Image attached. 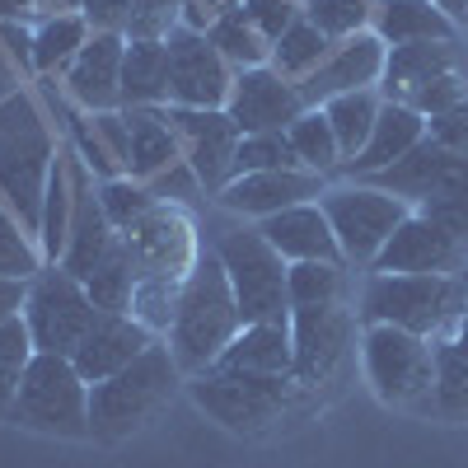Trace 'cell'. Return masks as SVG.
Instances as JSON below:
<instances>
[{
	"instance_id": "obj_51",
	"label": "cell",
	"mask_w": 468,
	"mask_h": 468,
	"mask_svg": "<svg viewBox=\"0 0 468 468\" xmlns=\"http://www.w3.org/2000/svg\"><path fill=\"white\" fill-rule=\"evenodd\" d=\"M94 33H122L127 28V0H85V10Z\"/></svg>"
},
{
	"instance_id": "obj_39",
	"label": "cell",
	"mask_w": 468,
	"mask_h": 468,
	"mask_svg": "<svg viewBox=\"0 0 468 468\" xmlns=\"http://www.w3.org/2000/svg\"><path fill=\"white\" fill-rule=\"evenodd\" d=\"M43 267H48V258L37 249V239L24 229V220L10 207H0V277L33 282Z\"/></svg>"
},
{
	"instance_id": "obj_19",
	"label": "cell",
	"mask_w": 468,
	"mask_h": 468,
	"mask_svg": "<svg viewBox=\"0 0 468 468\" xmlns=\"http://www.w3.org/2000/svg\"><path fill=\"white\" fill-rule=\"evenodd\" d=\"M122 57H127L122 33H94L80 48V57L61 70V94L80 112L122 108Z\"/></svg>"
},
{
	"instance_id": "obj_2",
	"label": "cell",
	"mask_w": 468,
	"mask_h": 468,
	"mask_svg": "<svg viewBox=\"0 0 468 468\" xmlns=\"http://www.w3.org/2000/svg\"><path fill=\"white\" fill-rule=\"evenodd\" d=\"M52 165H57V141L37 99L24 90L0 99V197L24 220L33 239H37V220H43V192Z\"/></svg>"
},
{
	"instance_id": "obj_50",
	"label": "cell",
	"mask_w": 468,
	"mask_h": 468,
	"mask_svg": "<svg viewBox=\"0 0 468 468\" xmlns=\"http://www.w3.org/2000/svg\"><path fill=\"white\" fill-rule=\"evenodd\" d=\"M0 48L10 52L19 75H37V66H33V28H24V19L0 24Z\"/></svg>"
},
{
	"instance_id": "obj_27",
	"label": "cell",
	"mask_w": 468,
	"mask_h": 468,
	"mask_svg": "<svg viewBox=\"0 0 468 468\" xmlns=\"http://www.w3.org/2000/svg\"><path fill=\"white\" fill-rule=\"evenodd\" d=\"M90 178V169L75 160V150H57V165L43 192V220H37V249L48 262H61L66 239H70V216H75V197H80V183Z\"/></svg>"
},
{
	"instance_id": "obj_46",
	"label": "cell",
	"mask_w": 468,
	"mask_h": 468,
	"mask_svg": "<svg viewBox=\"0 0 468 468\" xmlns=\"http://www.w3.org/2000/svg\"><path fill=\"white\" fill-rule=\"evenodd\" d=\"M244 10L253 19V28L267 37V43H277V37L304 19V0H244Z\"/></svg>"
},
{
	"instance_id": "obj_49",
	"label": "cell",
	"mask_w": 468,
	"mask_h": 468,
	"mask_svg": "<svg viewBox=\"0 0 468 468\" xmlns=\"http://www.w3.org/2000/svg\"><path fill=\"white\" fill-rule=\"evenodd\" d=\"M150 192H154L160 202H169V207H187L192 197H202V183H197V174H192L187 160H178V165H169L165 174L150 178Z\"/></svg>"
},
{
	"instance_id": "obj_3",
	"label": "cell",
	"mask_w": 468,
	"mask_h": 468,
	"mask_svg": "<svg viewBox=\"0 0 468 468\" xmlns=\"http://www.w3.org/2000/svg\"><path fill=\"white\" fill-rule=\"evenodd\" d=\"M468 309V277H421V271H370L361 286V324H388L417 337H445Z\"/></svg>"
},
{
	"instance_id": "obj_42",
	"label": "cell",
	"mask_w": 468,
	"mask_h": 468,
	"mask_svg": "<svg viewBox=\"0 0 468 468\" xmlns=\"http://www.w3.org/2000/svg\"><path fill=\"white\" fill-rule=\"evenodd\" d=\"M304 19L314 24L328 43L356 37L375 19V0H304Z\"/></svg>"
},
{
	"instance_id": "obj_29",
	"label": "cell",
	"mask_w": 468,
	"mask_h": 468,
	"mask_svg": "<svg viewBox=\"0 0 468 468\" xmlns=\"http://www.w3.org/2000/svg\"><path fill=\"white\" fill-rule=\"evenodd\" d=\"M370 28L384 37V48H412V43H454L459 28L431 5V0H375Z\"/></svg>"
},
{
	"instance_id": "obj_54",
	"label": "cell",
	"mask_w": 468,
	"mask_h": 468,
	"mask_svg": "<svg viewBox=\"0 0 468 468\" xmlns=\"http://www.w3.org/2000/svg\"><path fill=\"white\" fill-rule=\"evenodd\" d=\"M28 15H37V0H0V24L28 19Z\"/></svg>"
},
{
	"instance_id": "obj_45",
	"label": "cell",
	"mask_w": 468,
	"mask_h": 468,
	"mask_svg": "<svg viewBox=\"0 0 468 468\" xmlns=\"http://www.w3.org/2000/svg\"><path fill=\"white\" fill-rule=\"evenodd\" d=\"M183 5L187 0H127L122 37H150V43H165L174 28H183Z\"/></svg>"
},
{
	"instance_id": "obj_12",
	"label": "cell",
	"mask_w": 468,
	"mask_h": 468,
	"mask_svg": "<svg viewBox=\"0 0 468 468\" xmlns=\"http://www.w3.org/2000/svg\"><path fill=\"white\" fill-rule=\"evenodd\" d=\"M169 48V108H225L234 70L197 28H174Z\"/></svg>"
},
{
	"instance_id": "obj_52",
	"label": "cell",
	"mask_w": 468,
	"mask_h": 468,
	"mask_svg": "<svg viewBox=\"0 0 468 468\" xmlns=\"http://www.w3.org/2000/svg\"><path fill=\"white\" fill-rule=\"evenodd\" d=\"M234 5H239V0H187V5H183V28L207 33V24H211L216 15L234 10Z\"/></svg>"
},
{
	"instance_id": "obj_41",
	"label": "cell",
	"mask_w": 468,
	"mask_h": 468,
	"mask_svg": "<svg viewBox=\"0 0 468 468\" xmlns=\"http://www.w3.org/2000/svg\"><path fill=\"white\" fill-rule=\"evenodd\" d=\"M183 282H187V277H145V282H136L132 319H141L160 342L169 337V324H174V309H178Z\"/></svg>"
},
{
	"instance_id": "obj_33",
	"label": "cell",
	"mask_w": 468,
	"mask_h": 468,
	"mask_svg": "<svg viewBox=\"0 0 468 468\" xmlns=\"http://www.w3.org/2000/svg\"><path fill=\"white\" fill-rule=\"evenodd\" d=\"M384 99L379 90H356V94H337L324 103V117H328V127L337 136V150H342V165L346 160H356V154L366 150L370 132H375V117H379Z\"/></svg>"
},
{
	"instance_id": "obj_47",
	"label": "cell",
	"mask_w": 468,
	"mask_h": 468,
	"mask_svg": "<svg viewBox=\"0 0 468 468\" xmlns=\"http://www.w3.org/2000/svg\"><path fill=\"white\" fill-rule=\"evenodd\" d=\"M90 127L99 136V145L108 150V160L127 174V150H132V132H127V112L112 108V112H90Z\"/></svg>"
},
{
	"instance_id": "obj_43",
	"label": "cell",
	"mask_w": 468,
	"mask_h": 468,
	"mask_svg": "<svg viewBox=\"0 0 468 468\" xmlns=\"http://www.w3.org/2000/svg\"><path fill=\"white\" fill-rule=\"evenodd\" d=\"M33 356H37V346H33L24 319L0 324V417H10V403L19 394V379H24Z\"/></svg>"
},
{
	"instance_id": "obj_15",
	"label": "cell",
	"mask_w": 468,
	"mask_h": 468,
	"mask_svg": "<svg viewBox=\"0 0 468 468\" xmlns=\"http://www.w3.org/2000/svg\"><path fill=\"white\" fill-rule=\"evenodd\" d=\"M169 122L183 141V160L192 165L202 192L216 197L234 174V150H239V141H244L239 127L229 122L225 108H169Z\"/></svg>"
},
{
	"instance_id": "obj_25",
	"label": "cell",
	"mask_w": 468,
	"mask_h": 468,
	"mask_svg": "<svg viewBox=\"0 0 468 468\" xmlns=\"http://www.w3.org/2000/svg\"><path fill=\"white\" fill-rule=\"evenodd\" d=\"M216 370L234 375H267V379H295V346H291V324H249L239 328Z\"/></svg>"
},
{
	"instance_id": "obj_7",
	"label": "cell",
	"mask_w": 468,
	"mask_h": 468,
	"mask_svg": "<svg viewBox=\"0 0 468 468\" xmlns=\"http://www.w3.org/2000/svg\"><path fill=\"white\" fill-rule=\"evenodd\" d=\"M229 291L239 300V319L249 324H291V295H286V258L262 239L258 225H234L211 244Z\"/></svg>"
},
{
	"instance_id": "obj_57",
	"label": "cell",
	"mask_w": 468,
	"mask_h": 468,
	"mask_svg": "<svg viewBox=\"0 0 468 468\" xmlns=\"http://www.w3.org/2000/svg\"><path fill=\"white\" fill-rule=\"evenodd\" d=\"M445 337H450V342H454L459 351H468V309H463V319H459V324H454V328H450Z\"/></svg>"
},
{
	"instance_id": "obj_30",
	"label": "cell",
	"mask_w": 468,
	"mask_h": 468,
	"mask_svg": "<svg viewBox=\"0 0 468 468\" xmlns=\"http://www.w3.org/2000/svg\"><path fill=\"white\" fill-rule=\"evenodd\" d=\"M169 103V48L150 37H127L122 57V108H165Z\"/></svg>"
},
{
	"instance_id": "obj_35",
	"label": "cell",
	"mask_w": 468,
	"mask_h": 468,
	"mask_svg": "<svg viewBox=\"0 0 468 468\" xmlns=\"http://www.w3.org/2000/svg\"><path fill=\"white\" fill-rule=\"evenodd\" d=\"M333 52V43L328 37L309 24V19H300V24H291L277 43H271V57H267V66L277 70V75H286L291 85H300V80H309L319 66H324V57Z\"/></svg>"
},
{
	"instance_id": "obj_1",
	"label": "cell",
	"mask_w": 468,
	"mask_h": 468,
	"mask_svg": "<svg viewBox=\"0 0 468 468\" xmlns=\"http://www.w3.org/2000/svg\"><path fill=\"white\" fill-rule=\"evenodd\" d=\"M244 319H239V300L229 291V277L216 258V249H202L197 262H192L178 309H174V324H169V351L174 361L187 375H202L220 361V351L239 337Z\"/></svg>"
},
{
	"instance_id": "obj_21",
	"label": "cell",
	"mask_w": 468,
	"mask_h": 468,
	"mask_svg": "<svg viewBox=\"0 0 468 468\" xmlns=\"http://www.w3.org/2000/svg\"><path fill=\"white\" fill-rule=\"evenodd\" d=\"M262 239L277 249L286 262H346L342 249H337V234L324 216L319 202H300V207H286L277 216L258 220Z\"/></svg>"
},
{
	"instance_id": "obj_26",
	"label": "cell",
	"mask_w": 468,
	"mask_h": 468,
	"mask_svg": "<svg viewBox=\"0 0 468 468\" xmlns=\"http://www.w3.org/2000/svg\"><path fill=\"white\" fill-rule=\"evenodd\" d=\"M450 165H454V154L441 150L431 136H426V141H417V145L403 154V160H394L388 169H379V174H370V178H361V183L388 192V197H403V202L417 211L421 202H431L436 192H441Z\"/></svg>"
},
{
	"instance_id": "obj_8",
	"label": "cell",
	"mask_w": 468,
	"mask_h": 468,
	"mask_svg": "<svg viewBox=\"0 0 468 468\" xmlns=\"http://www.w3.org/2000/svg\"><path fill=\"white\" fill-rule=\"evenodd\" d=\"M361 366L375 399L388 408H417L436 388V346L388 324H361Z\"/></svg>"
},
{
	"instance_id": "obj_53",
	"label": "cell",
	"mask_w": 468,
	"mask_h": 468,
	"mask_svg": "<svg viewBox=\"0 0 468 468\" xmlns=\"http://www.w3.org/2000/svg\"><path fill=\"white\" fill-rule=\"evenodd\" d=\"M24 300H28V282L15 277H0V324H10L24 314Z\"/></svg>"
},
{
	"instance_id": "obj_32",
	"label": "cell",
	"mask_w": 468,
	"mask_h": 468,
	"mask_svg": "<svg viewBox=\"0 0 468 468\" xmlns=\"http://www.w3.org/2000/svg\"><path fill=\"white\" fill-rule=\"evenodd\" d=\"M207 37H211V48L229 61V70L239 75V70H253V66H267V57H271V43L253 28V19H249V10H244V0L234 10H225V15H216L211 24H207Z\"/></svg>"
},
{
	"instance_id": "obj_20",
	"label": "cell",
	"mask_w": 468,
	"mask_h": 468,
	"mask_svg": "<svg viewBox=\"0 0 468 468\" xmlns=\"http://www.w3.org/2000/svg\"><path fill=\"white\" fill-rule=\"evenodd\" d=\"M154 342H160V337H154L141 319H132V314H99L70 361H75V370H80L90 384H99V379H108L117 370H127L141 351L154 346Z\"/></svg>"
},
{
	"instance_id": "obj_24",
	"label": "cell",
	"mask_w": 468,
	"mask_h": 468,
	"mask_svg": "<svg viewBox=\"0 0 468 468\" xmlns=\"http://www.w3.org/2000/svg\"><path fill=\"white\" fill-rule=\"evenodd\" d=\"M122 239V234L112 229V220H108V211H103V202H99V183H94V174L80 183V197H75V216H70V239H66V253H61V262L57 267H66L70 277H90V271L112 253V244Z\"/></svg>"
},
{
	"instance_id": "obj_38",
	"label": "cell",
	"mask_w": 468,
	"mask_h": 468,
	"mask_svg": "<svg viewBox=\"0 0 468 468\" xmlns=\"http://www.w3.org/2000/svg\"><path fill=\"white\" fill-rule=\"evenodd\" d=\"M417 211L431 216L436 225H445L459 244H468V154H454V165H450L441 192L431 202H421Z\"/></svg>"
},
{
	"instance_id": "obj_16",
	"label": "cell",
	"mask_w": 468,
	"mask_h": 468,
	"mask_svg": "<svg viewBox=\"0 0 468 468\" xmlns=\"http://www.w3.org/2000/svg\"><path fill=\"white\" fill-rule=\"evenodd\" d=\"M324 192H328V178L324 174H309V169H267V174H239V178H229L216 192V207L258 225V220L277 216L286 207L319 202Z\"/></svg>"
},
{
	"instance_id": "obj_40",
	"label": "cell",
	"mask_w": 468,
	"mask_h": 468,
	"mask_svg": "<svg viewBox=\"0 0 468 468\" xmlns=\"http://www.w3.org/2000/svg\"><path fill=\"white\" fill-rule=\"evenodd\" d=\"M99 202H103V211H108V220H112L117 234L132 229L141 216H150L154 207H160V197L150 192V183H141V178H132V174L103 178V183H99Z\"/></svg>"
},
{
	"instance_id": "obj_11",
	"label": "cell",
	"mask_w": 468,
	"mask_h": 468,
	"mask_svg": "<svg viewBox=\"0 0 468 468\" xmlns=\"http://www.w3.org/2000/svg\"><path fill=\"white\" fill-rule=\"evenodd\" d=\"M351 314L346 304H309L291 309V346H295V384L304 394L333 384L351 351Z\"/></svg>"
},
{
	"instance_id": "obj_5",
	"label": "cell",
	"mask_w": 468,
	"mask_h": 468,
	"mask_svg": "<svg viewBox=\"0 0 468 468\" xmlns=\"http://www.w3.org/2000/svg\"><path fill=\"white\" fill-rule=\"evenodd\" d=\"M10 421L24 426V431H37V436L85 441L90 436V379L75 370L70 356L37 351L19 379Z\"/></svg>"
},
{
	"instance_id": "obj_48",
	"label": "cell",
	"mask_w": 468,
	"mask_h": 468,
	"mask_svg": "<svg viewBox=\"0 0 468 468\" xmlns=\"http://www.w3.org/2000/svg\"><path fill=\"white\" fill-rule=\"evenodd\" d=\"M426 136L450 154H468V99L436 112V117H426Z\"/></svg>"
},
{
	"instance_id": "obj_31",
	"label": "cell",
	"mask_w": 468,
	"mask_h": 468,
	"mask_svg": "<svg viewBox=\"0 0 468 468\" xmlns=\"http://www.w3.org/2000/svg\"><path fill=\"white\" fill-rule=\"evenodd\" d=\"M94 37L90 19L85 15H37V28H33V66L37 75H61L80 48Z\"/></svg>"
},
{
	"instance_id": "obj_34",
	"label": "cell",
	"mask_w": 468,
	"mask_h": 468,
	"mask_svg": "<svg viewBox=\"0 0 468 468\" xmlns=\"http://www.w3.org/2000/svg\"><path fill=\"white\" fill-rule=\"evenodd\" d=\"M286 141H291V150H295L300 169L324 174V178H337V169H342V150H337V136H333V127H328L324 108H304L295 122L286 127Z\"/></svg>"
},
{
	"instance_id": "obj_55",
	"label": "cell",
	"mask_w": 468,
	"mask_h": 468,
	"mask_svg": "<svg viewBox=\"0 0 468 468\" xmlns=\"http://www.w3.org/2000/svg\"><path fill=\"white\" fill-rule=\"evenodd\" d=\"M431 5H436L454 28H468V0H431Z\"/></svg>"
},
{
	"instance_id": "obj_36",
	"label": "cell",
	"mask_w": 468,
	"mask_h": 468,
	"mask_svg": "<svg viewBox=\"0 0 468 468\" xmlns=\"http://www.w3.org/2000/svg\"><path fill=\"white\" fill-rule=\"evenodd\" d=\"M85 291L94 300L99 314H132V295H136V262L127 253V244L117 239L112 253L85 277Z\"/></svg>"
},
{
	"instance_id": "obj_17",
	"label": "cell",
	"mask_w": 468,
	"mask_h": 468,
	"mask_svg": "<svg viewBox=\"0 0 468 468\" xmlns=\"http://www.w3.org/2000/svg\"><path fill=\"white\" fill-rule=\"evenodd\" d=\"M468 258V244H459L445 225L431 216L408 211L403 225L388 234V244L379 249L370 271H421V277H454Z\"/></svg>"
},
{
	"instance_id": "obj_10",
	"label": "cell",
	"mask_w": 468,
	"mask_h": 468,
	"mask_svg": "<svg viewBox=\"0 0 468 468\" xmlns=\"http://www.w3.org/2000/svg\"><path fill=\"white\" fill-rule=\"evenodd\" d=\"M319 207L337 234V249H342L346 267H375L388 234L412 211L403 197H388V192H379L370 183H337L319 197Z\"/></svg>"
},
{
	"instance_id": "obj_9",
	"label": "cell",
	"mask_w": 468,
	"mask_h": 468,
	"mask_svg": "<svg viewBox=\"0 0 468 468\" xmlns=\"http://www.w3.org/2000/svg\"><path fill=\"white\" fill-rule=\"evenodd\" d=\"M24 328L33 337L37 351H48V356H75L85 342V333L94 328L99 309L85 291L80 277H70L66 267L48 262L37 277L28 282V300H24Z\"/></svg>"
},
{
	"instance_id": "obj_13",
	"label": "cell",
	"mask_w": 468,
	"mask_h": 468,
	"mask_svg": "<svg viewBox=\"0 0 468 468\" xmlns=\"http://www.w3.org/2000/svg\"><path fill=\"white\" fill-rule=\"evenodd\" d=\"M122 244L136 262V282H145V277H187L197 253H202L187 211L169 207V202H160L132 229H122Z\"/></svg>"
},
{
	"instance_id": "obj_4",
	"label": "cell",
	"mask_w": 468,
	"mask_h": 468,
	"mask_svg": "<svg viewBox=\"0 0 468 468\" xmlns=\"http://www.w3.org/2000/svg\"><path fill=\"white\" fill-rule=\"evenodd\" d=\"M178 384H183V370L174 361L169 342L145 346L127 370L90 384V436L103 441V445L136 436L141 426L154 421V412L174 399Z\"/></svg>"
},
{
	"instance_id": "obj_22",
	"label": "cell",
	"mask_w": 468,
	"mask_h": 468,
	"mask_svg": "<svg viewBox=\"0 0 468 468\" xmlns=\"http://www.w3.org/2000/svg\"><path fill=\"white\" fill-rule=\"evenodd\" d=\"M463 70V52L459 37L454 43H412V48H388L384 61V80H379V99L384 103H417V94L441 80V75Z\"/></svg>"
},
{
	"instance_id": "obj_14",
	"label": "cell",
	"mask_w": 468,
	"mask_h": 468,
	"mask_svg": "<svg viewBox=\"0 0 468 468\" xmlns=\"http://www.w3.org/2000/svg\"><path fill=\"white\" fill-rule=\"evenodd\" d=\"M304 108L309 103H304L300 85H291L286 75H277L271 66L239 70V75H234V85H229V99H225V112H229V122L239 127V136L286 132Z\"/></svg>"
},
{
	"instance_id": "obj_23",
	"label": "cell",
	"mask_w": 468,
	"mask_h": 468,
	"mask_svg": "<svg viewBox=\"0 0 468 468\" xmlns=\"http://www.w3.org/2000/svg\"><path fill=\"white\" fill-rule=\"evenodd\" d=\"M417 141H426V117H421L417 108H408V103H384L379 117H375V132H370L366 150L356 154V160H346V165L337 169V178L361 183V178L388 169L394 160H403Z\"/></svg>"
},
{
	"instance_id": "obj_28",
	"label": "cell",
	"mask_w": 468,
	"mask_h": 468,
	"mask_svg": "<svg viewBox=\"0 0 468 468\" xmlns=\"http://www.w3.org/2000/svg\"><path fill=\"white\" fill-rule=\"evenodd\" d=\"M127 112V132H132V150H127V174L150 183L154 174H165L169 165L183 160V141L169 122V108H122Z\"/></svg>"
},
{
	"instance_id": "obj_44",
	"label": "cell",
	"mask_w": 468,
	"mask_h": 468,
	"mask_svg": "<svg viewBox=\"0 0 468 468\" xmlns=\"http://www.w3.org/2000/svg\"><path fill=\"white\" fill-rule=\"evenodd\" d=\"M267 169H300L295 150L286 141V132H267V136H244L239 150H234V174H267Z\"/></svg>"
},
{
	"instance_id": "obj_56",
	"label": "cell",
	"mask_w": 468,
	"mask_h": 468,
	"mask_svg": "<svg viewBox=\"0 0 468 468\" xmlns=\"http://www.w3.org/2000/svg\"><path fill=\"white\" fill-rule=\"evenodd\" d=\"M85 0H37V15H80Z\"/></svg>"
},
{
	"instance_id": "obj_37",
	"label": "cell",
	"mask_w": 468,
	"mask_h": 468,
	"mask_svg": "<svg viewBox=\"0 0 468 468\" xmlns=\"http://www.w3.org/2000/svg\"><path fill=\"white\" fill-rule=\"evenodd\" d=\"M286 295H291V309L346 304V262H291Z\"/></svg>"
},
{
	"instance_id": "obj_6",
	"label": "cell",
	"mask_w": 468,
	"mask_h": 468,
	"mask_svg": "<svg viewBox=\"0 0 468 468\" xmlns=\"http://www.w3.org/2000/svg\"><path fill=\"white\" fill-rule=\"evenodd\" d=\"M187 399L211 421H220L229 436H262L271 431L304 388L295 379H267V375H234V370H202L183 379Z\"/></svg>"
},
{
	"instance_id": "obj_18",
	"label": "cell",
	"mask_w": 468,
	"mask_h": 468,
	"mask_svg": "<svg viewBox=\"0 0 468 468\" xmlns=\"http://www.w3.org/2000/svg\"><path fill=\"white\" fill-rule=\"evenodd\" d=\"M384 61H388V48H384V37L375 28H366L356 37H342V43H333V52L324 57V66L309 75V80H300V94H304L309 108H324L337 94L379 90Z\"/></svg>"
}]
</instances>
